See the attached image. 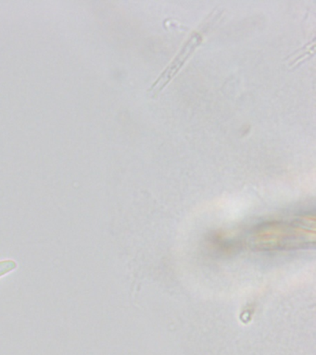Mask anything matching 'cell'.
<instances>
[{
	"label": "cell",
	"instance_id": "obj_1",
	"mask_svg": "<svg viewBox=\"0 0 316 355\" xmlns=\"http://www.w3.org/2000/svg\"><path fill=\"white\" fill-rule=\"evenodd\" d=\"M223 12V10H220L218 8H215L207 16V18L199 24V26L191 33L188 40L183 44L181 49L176 55V57L174 58V60L166 67L165 71L160 73V76L153 83V85L149 88L148 92L151 93L152 96H158L163 90V88L171 82L172 79L176 76L177 72L181 69L185 61L193 54L197 47L201 44L205 33H207L216 24V21L220 18Z\"/></svg>",
	"mask_w": 316,
	"mask_h": 355
},
{
	"label": "cell",
	"instance_id": "obj_2",
	"mask_svg": "<svg viewBox=\"0 0 316 355\" xmlns=\"http://www.w3.org/2000/svg\"><path fill=\"white\" fill-rule=\"evenodd\" d=\"M17 268V263L15 260L0 261V277L9 274L10 272L15 270Z\"/></svg>",
	"mask_w": 316,
	"mask_h": 355
}]
</instances>
